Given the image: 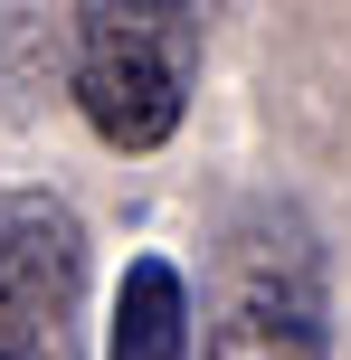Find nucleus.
Instances as JSON below:
<instances>
[{"instance_id":"1","label":"nucleus","mask_w":351,"mask_h":360,"mask_svg":"<svg viewBox=\"0 0 351 360\" xmlns=\"http://www.w3.org/2000/svg\"><path fill=\"white\" fill-rule=\"evenodd\" d=\"M209 19L190 0H76L67 29V95L114 152H162L190 114Z\"/></svg>"},{"instance_id":"2","label":"nucleus","mask_w":351,"mask_h":360,"mask_svg":"<svg viewBox=\"0 0 351 360\" xmlns=\"http://www.w3.org/2000/svg\"><path fill=\"white\" fill-rule=\"evenodd\" d=\"M200 360H333V266L295 199H247L219 228Z\"/></svg>"},{"instance_id":"3","label":"nucleus","mask_w":351,"mask_h":360,"mask_svg":"<svg viewBox=\"0 0 351 360\" xmlns=\"http://www.w3.org/2000/svg\"><path fill=\"white\" fill-rule=\"evenodd\" d=\"M0 360H86V218L0 190Z\"/></svg>"},{"instance_id":"4","label":"nucleus","mask_w":351,"mask_h":360,"mask_svg":"<svg viewBox=\"0 0 351 360\" xmlns=\"http://www.w3.org/2000/svg\"><path fill=\"white\" fill-rule=\"evenodd\" d=\"M105 360H200L190 332V275L162 247H143L114 285V323H105Z\"/></svg>"},{"instance_id":"5","label":"nucleus","mask_w":351,"mask_h":360,"mask_svg":"<svg viewBox=\"0 0 351 360\" xmlns=\"http://www.w3.org/2000/svg\"><path fill=\"white\" fill-rule=\"evenodd\" d=\"M190 10H200V19H219V10H228V0H190Z\"/></svg>"}]
</instances>
